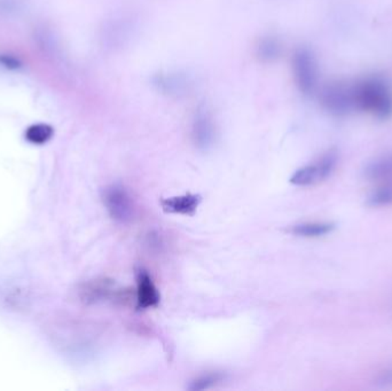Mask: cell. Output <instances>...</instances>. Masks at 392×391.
Instances as JSON below:
<instances>
[{
	"label": "cell",
	"instance_id": "1",
	"mask_svg": "<svg viewBox=\"0 0 392 391\" xmlns=\"http://www.w3.org/2000/svg\"><path fill=\"white\" fill-rule=\"evenodd\" d=\"M355 110L386 119L392 116V88L386 79L369 76L352 84Z\"/></svg>",
	"mask_w": 392,
	"mask_h": 391
},
{
	"label": "cell",
	"instance_id": "2",
	"mask_svg": "<svg viewBox=\"0 0 392 391\" xmlns=\"http://www.w3.org/2000/svg\"><path fill=\"white\" fill-rule=\"evenodd\" d=\"M338 153L336 149H329L316 163L307 164L305 167L299 168L289 179L292 185L305 186L314 185L323 182L334 173L338 165Z\"/></svg>",
	"mask_w": 392,
	"mask_h": 391
},
{
	"label": "cell",
	"instance_id": "3",
	"mask_svg": "<svg viewBox=\"0 0 392 391\" xmlns=\"http://www.w3.org/2000/svg\"><path fill=\"white\" fill-rule=\"evenodd\" d=\"M319 101L323 110L331 115H347L355 110L352 86L340 81L327 83L320 91Z\"/></svg>",
	"mask_w": 392,
	"mask_h": 391
},
{
	"label": "cell",
	"instance_id": "4",
	"mask_svg": "<svg viewBox=\"0 0 392 391\" xmlns=\"http://www.w3.org/2000/svg\"><path fill=\"white\" fill-rule=\"evenodd\" d=\"M102 200L110 217L119 224H128L133 219L136 206L128 189L121 184H112L102 192Z\"/></svg>",
	"mask_w": 392,
	"mask_h": 391
},
{
	"label": "cell",
	"instance_id": "5",
	"mask_svg": "<svg viewBox=\"0 0 392 391\" xmlns=\"http://www.w3.org/2000/svg\"><path fill=\"white\" fill-rule=\"evenodd\" d=\"M292 73L298 90L303 94H312L318 84V67L312 52L298 49L292 55Z\"/></svg>",
	"mask_w": 392,
	"mask_h": 391
},
{
	"label": "cell",
	"instance_id": "6",
	"mask_svg": "<svg viewBox=\"0 0 392 391\" xmlns=\"http://www.w3.org/2000/svg\"><path fill=\"white\" fill-rule=\"evenodd\" d=\"M217 129L213 116L206 108H200L192 123V140L200 151H209L216 143Z\"/></svg>",
	"mask_w": 392,
	"mask_h": 391
},
{
	"label": "cell",
	"instance_id": "7",
	"mask_svg": "<svg viewBox=\"0 0 392 391\" xmlns=\"http://www.w3.org/2000/svg\"><path fill=\"white\" fill-rule=\"evenodd\" d=\"M136 278H137V291H136L137 306L136 308L138 311L158 308L161 302V294L153 281L150 274L146 270L139 269Z\"/></svg>",
	"mask_w": 392,
	"mask_h": 391
},
{
	"label": "cell",
	"instance_id": "8",
	"mask_svg": "<svg viewBox=\"0 0 392 391\" xmlns=\"http://www.w3.org/2000/svg\"><path fill=\"white\" fill-rule=\"evenodd\" d=\"M202 197L194 193H186L178 197L162 199V210L170 215L194 216L202 202Z\"/></svg>",
	"mask_w": 392,
	"mask_h": 391
},
{
	"label": "cell",
	"instance_id": "9",
	"mask_svg": "<svg viewBox=\"0 0 392 391\" xmlns=\"http://www.w3.org/2000/svg\"><path fill=\"white\" fill-rule=\"evenodd\" d=\"M153 84L162 93L174 97L186 94L191 86L189 79L178 73L158 74L153 77Z\"/></svg>",
	"mask_w": 392,
	"mask_h": 391
},
{
	"label": "cell",
	"instance_id": "10",
	"mask_svg": "<svg viewBox=\"0 0 392 391\" xmlns=\"http://www.w3.org/2000/svg\"><path fill=\"white\" fill-rule=\"evenodd\" d=\"M365 177L371 182H386L392 179V152L386 153L369 162L365 169Z\"/></svg>",
	"mask_w": 392,
	"mask_h": 391
},
{
	"label": "cell",
	"instance_id": "11",
	"mask_svg": "<svg viewBox=\"0 0 392 391\" xmlns=\"http://www.w3.org/2000/svg\"><path fill=\"white\" fill-rule=\"evenodd\" d=\"M334 228L335 224L328 221H307V223L294 225L289 232L297 237L319 238L331 233Z\"/></svg>",
	"mask_w": 392,
	"mask_h": 391
},
{
	"label": "cell",
	"instance_id": "12",
	"mask_svg": "<svg viewBox=\"0 0 392 391\" xmlns=\"http://www.w3.org/2000/svg\"><path fill=\"white\" fill-rule=\"evenodd\" d=\"M281 51L283 47L275 37H263L256 45V57L264 64H271L278 60L281 55Z\"/></svg>",
	"mask_w": 392,
	"mask_h": 391
},
{
	"label": "cell",
	"instance_id": "13",
	"mask_svg": "<svg viewBox=\"0 0 392 391\" xmlns=\"http://www.w3.org/2000/svg\"><path fill=\"white\" fill-rule=\"evenodd\" d=\"M367 204L375 208L392 204V179L382 182L375 191L372 192L368 197Z\"/></svg>",
	"mask_w": 392,
	"mask_h": 391
},
{
	"label": "cell",
	"instance_id": "14",
	"mask_svg": "<svg viewBox=\"0 0 392 391\" xmlns=\"http://www.w3.org/2000/svg\"><path fill=\"white\" fill-rule=\"evenodd\" d=\"M53 136V129L47 124H35L28 129L25 132V138L28 141L36 144V145H43L47 143Z\"/></svg>",
	"mask_w": 392,
	"mask_h": 391
},
{
	"label": "cell",
	"instance_id": "15",
	"mask_svg": "<svg viewBox=\"0 0 392 391\" xmlns=\"http://www.w3.org/2000/svg\"><path fill=\"white\" fill-rule=\"evenodd\" d=\"M222 379H224V376L220 373H210L207 375H202L191 383L189 389L192 391L206 390V389L213 388V385H216L217 383H222Z\"/></svg>",
	"mask_w": 392,
	"mask_h": 391
},
{
	"label": "cell",
	"instance_id": "16",
	"mask_svg": "<svg viewBox=\"0 0 392 391\" xmlns=\"http://www.w3.org/2000/svg\"><path fill=\"white\" fill-rule=\"evenodd\" d=\"M376 385H380V387H384V388L392 387V367L379 374L376 379Z\"/></svg>",
	"mask_w": 392,
	"mask_h": 391
}]
</instances>
